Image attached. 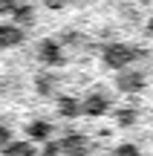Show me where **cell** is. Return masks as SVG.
I'll use <instances>...</instances> for the list:
<instances>
[{
    "label": "cell",
    "mask_w": 153,
    "mask_h": 156,
    "mask_svg": "<svg viewBox=\"0 0 153 156\" xmlns=\"http://www.w3.org/2000/svg\"><path fill=\"white\" fill-rule=\"evenodd\" d=\"M81 104H84V116H92V119L107 116V113H110V98L104 93H90Z\"/></svg>",
    "instance_id": "4"
},
{
    "label": "cell",
    "mask_w": 153,
    "mask_h": 156,
    "mask_svg": "<svg viewBox=\"0 0 153 156\" xmlns=\"http://www.w3.org/2000/svg\"><path fill=\"white\" fill-rule=\"evenodd\" d=\"M58 113H61L64 119H78L81 113H84V104H81V98L61 95V98H58Z\"/></svg>",
    "instance_id": "7"
},
{
    "label": "cell",
    "mask_w": 153,
    "mask_h": 156,
    "mask_svg": "<svg viewBox=\"0 0 153 156\" xmlns=\"http://www.w3.org/2000/svg\"><path fill=\"white\" fill-rule=\"evenodd\" d=\"M26 32L15 23H0V49H15V46L23 44Z\"/></svg>",
    "instance_id": "6"
},
{
    "label": "cell",
    "mask_w": 153,
    "mask_h": 156,
    "mask_svg": "<svg viewBox=\"0 0 153 156\" xmlns=\"http://www.w3.org/2000/svg\"><path fill=\"white\" fill-rule=\"evenodd\" d=\"M113 156H142V153H139V147H136V145L124 142V145H119V147L113 151Z\"/></svg>",
    "instance_id": "13"
},
{
    "label": "cell",
    "mask_w": 153,
    "mask_h": 156,
    "mask_svg": "<svg viewBox=\"0 0 153 156\" xmlns=\"http://www.w3.org/2000/svg\"><path fill=\"white\" fill-rule=\"evenodd\" d=\"M101 61L107 64L110 69L124 73V69L136 61V49H133L130 44H107V46L101 49Z\"/></svg>",
    "instance_id": "1"
},
{
    "label": "cell",
    "mask_w": 153,
    "mask_h": 156,
    "mask_svg": "<svg viewBox=\"0 0 153 156\" xmlns=\"http://www.w3.org/2000/svg\"><path fill=\"white\" fill-rule=\"evenodd\" d=\"M26 136H29V142H46L52 136V124L43 122V119H35V122L26 124Z\"/></svg>",
    "instance_id": "8"
},
{
    "label": "cell",
    "mask_w": 153,
    "mask_h": 156,
    "mask_svg": "<svg viewBox=\"0 0 153 156\" xmlns=\"http://www.w3.org/2000/svg\"><path fill=\"white\" fill-rule=\"evenodd\" d=\"M136 119H139L136 107H121V110H116V122H119V127H133Z\"/></svg>",
    "instance_id": "11"
},
{
    "label": "cell",
    "mask_w": 153,
    "mask_h": 156,
    "mask_svg": "<svg viewBox=\"0 0 153 156\" xmlns=\"http://www.w3.org/2000/svg\"><path fill=\"white\" fill-rule=\"evenodd\" d=\"M144 84H148V78H144V73H139V69H124V73H119V78H116V87L121 93H127V95L142 93Z\"/></svg>",
    "instance_id": "3"
},
{
    "label": "cell",
    "mask_w": 153,
    "mask_h": 156,
    "mask_svg": "<svg viewBox=\"0 0 153 156\" xmlns=\"http://www.w3.org/2000/svg\"><path fill=\"white\" fill-rule=\"evenodd\" d=\"M61 153L64 156H87L90 153V142L81 133H69L67 139H61Z\"/></svg>",
    "instance_id": "5"
},
{
    "label": "cell",
    "mask_w": 153,
    "mask_h": 156,
    "mask_svg": "<svg viewBox=\"0 0 153 156\" xmlns=\"http://www.w3.org/2000/svg\"><path fill=\"white\" fill-rule=\"evenodd\" d=\"M38 58H40V64H46V67H64V64H67L64 46L58 44V41H52V38H43L38 44Z\"/></svg>",
    "instance_id": "2"
},
{
    "label": "cell",
    "mask_w": 153,
    "mask_h": 156,
    "mask_svg": "<svg viewBox=\"0 0 153 156\" xmlns=\"http://www.w3.org/2000/svg\"><path fill=\"white\" fill-rule=\"evenodd\" d=\"M12 17H15V26H32V23H35V9H32V6H26V3H23V6H17V9H15V15H12Z\"/></svg>",
    "instance_id": "10"
},
{
    "label": "cell",
    "mask_w": 153,
    "mask_h": 156,
    "mask_svg": "<svg viewBox=\"0 0 153 156\" xmlns=\"http://www.w3.org/2000/svg\"><path fill=\"white\" fill-rule=\"evenodd\" d=\"M40 156H61V142H46Z\"/></svg>",
    "instance_id": "14"
},
{
    "label": "cell",
    "mask_w": 153,
    "mask_h": 156,
    "mask_svg": "<svg viewBox=\"0 0 153 156\" xmlns=\"http://www.w3.org/2000/svg\"><path fill=\"white\" fill-rule=\"evenodd\" d=\"M12 127L9 124H0V147H6V145H12Z\"/></svg>",
    "instance_id": "15"
},
{
    "label": "cell",
    "mask_w": 153,
    "mask_h": 156,
    "mask_svg": "<svg viewBox=\"0 0 153 156\" xmlns=\"http://www.w3.org/2000/svg\"><path fill=\"white\" fill-rule=\"evenodd\" d=\"M3 156H40V153L32 147V142H12L3 147Z\"/></svg>",
    "instance_id": "9"
},
{
    "label": "cell",
    "mask_w": 153,
    "mask_h": 156,
    "mask_svg": "<svg viewBox=\"0 0 153 156\" xmlns=\"http://www.w3.org/2000/svg\"><path fill=\"white\" fill-rule=\"evenodd\" d=\"M67 3H69V0H43V6H46V9H64Z\"/></svg>",
    "instance_id": "17"
},
{
    "label": "cell",
    "mask_w": 153,
    "mask_h": 156,
    "mask_svg": "<svg viewBox=\"0 0 153 156\" xmlns=\"http://www.w3.org/2000/svg\"><path fill=\"white\" fill-rule=\"evenodd\" d=\"M148 35H153V17L148 20Z\"/></svg>",
    "instance_id": "18"
},
{
    "label": "cell",
    "mask_w": 153,
    "mask_h": 156,
    "mask_svg": "<svg viewBox=\"0 0 153 156\" xmlns=\"http://www.w3.org/2000/svg\"><path fill=\"white\" fill-rule=\"evenodd\" d=\"M35 90H38L40 95H52V90H55V75L40 73L38 78H35Z\"/></svg>",
    "instance_id": "12"
},
{
    "label": "cell",
    "mask_w": 153,
    "mask_h": 156,
    "mask_svg": "<svg viewBox=\"0 0 153 156\" xmlns=\"http://www.w3.org/2000/svg\"><path fill=\"white\" fill-rule=\"evenodd\" d=\"M15 9H17L15 0H0V15H15Z\"/></svg>",
    "instance_id": "16"
}]
</instances>
